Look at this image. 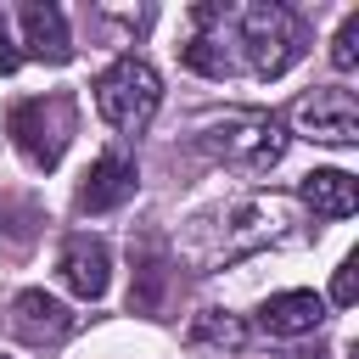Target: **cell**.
Returning a JSON list of instances; mask_svg holds the SVG:
<instances>
[{"label":"cell","mask_w":359,"mask_h":359,"mask_svg":"<svg viewBox=\"0 0 359 359\" xmlns=\"http://www.w3.org/2000/svg\"><path fill=\"white\" fill-rule=\"evenodd\" d=\"M196 146L224 163V168H241V174H269L280 157H286V129L275 112L264 107H236L224 118H208L196 129Z\"/></svg>","instance_id":"1"},{"label":"cell","mask_w":359,"mask_h":359,"mask_svg":"<svg viewBox=\"0 0 359 359\" xmlns=\"http://www.w3.org/2000/svg\"><path fill=\"white\" fill-rule=\"evenodd\" d=\"M275 224H280V208H275V202H264V196L230 202V208H213V213H202V219L191 224L185 252H191V264H208V269H213V264H230V258L264 247V241L275 236Z\"/></svg>","instance_id":"2"},{"label":"cell","mask_w":359,"mask_h":359,"mask_svg":"<svg viewBox=\"0 0 359 359\" xmlns=\"http://www.w3.org/2000/svg\"><path fill=\"white\" fill-rule=\"evenodd\" d=\"M236 45L247 50V67L258 73V79H280L292 62H297V50H303V28H297V17L286 11V6H275V0H258V6H236Z\"/></svg>","instance_id":"3"},{"label":"cell","mask_w":359,"mask_h":359,"mask_svg":"<svg viewBox=\"0 0 359 359\" xmlns=\"http://www.w3.org/2000/svg\"><path fill=\"white\" fill-rule=\"evenodd\" d=\"M157 107H163V79H157V67L140 62V56H118V62L95 79V112H101L112 129H123V135H140V129L157 118Z\"/></svg>","instance_id":"4"},{"label":"cell","mask_w":359,"mask_h":359,"mask_svg":"<svg viewBox=\"0 0 359 359\" xmlns=\"http://www.w3.org/2000/svg\"><path fill=\"white\" fill-rule=\"evenodd\" d=\"M17 151L34 163V168H56L67 140H73V95H34V101H17L11 118H6Z\"/></svg>","instance_id":"5"},{"label":"cell","mask_w":359,"mask_h":359,"mask_svg":"<svg viewBox=\"0 0 359 359\" xmlns=\"http://www.w3.org/2000/svg\"><path fill=\"white\" fill-rule=\"evenodd\" d=\"M292 123H297V135H309V140L353 146V140H359V101H353V90H342V84H320V90H309V95L292 107Z\"/></svg>","instance_id":"6"},{"label":"cell","mask_w":359,"mask_h":359,"mask_svg":"<svg viewBox=\"0 0 359 359\" xmlns=\"http://www.w3.org/2000/svg\"><path fill=\"white\" fill-rule=\"evenodd\" d=\"M230 17L236 6H196V34L180 45V62L202 79H230L236 73V56H230Z\"/></svg>","instance_id":"7"},{"label":"cell","mask_w":359,"mask_h":359,"mask_svg":"<svg viewBox=\"0 0 359 359\" xmlns=\"http://www.w3.org/2000/svg\"><path fill=\"white\" fill-rule=\"evenodd\" d=\"M56 269H62V286L73 292V297H84V303H95L101 292H107V280H112V258H107V241L101 236H67L62 241V258H56Z\"/></svg>","instance_id":"8"},{"label":"cell","mask_w":359,"mask_h":359,"mask_svg":"<svg viewBox=\"0 0 359 359\" xmlns=\"http://www.w3.org/2000/svg\"><path fill=\"white\" fill-rule=\"evenodd\" d=\"M135 185H140L135 163H129L123 151H107V157L90 163V174H84V185H79V208H84V213H112V208H123V202L135 196Z\"/></svg>","instance_id":"9"},{"label":"cell","mask_w":359,"mask_h":359,"mask_svg":"<svg viewBox=\"0 0 359 359\" xmlns=\"http://www.w3.org/2000/svg\"><path fill=\"white\" fill-rule=\"evenodd\" d=\"M11 331H17L28 348H56V342L73 331V314H67V303H56L50 292H17V303H11Z\"/></svg>","instance_id":"10"},{"label":"cell","mask_w":359,"mask_h":359,"mask_svg":"<svg viewBox=\"0 0 359 359\" xmlns=\"http://www.w3.org/2000/svg\"><path fill=\"white\" fill-rule=\"evenodd\" d=\"M17 22H22V45H17L22 56H34V62H50V67L73 56V34H67V17H62L56 6H45V0H28Z\"/></svg>","instance_id":"11"},{"label":"cell","mask_w":359,"mask_h":359,"mask_svg":"<svg viewBox=\"0 0 359 359\" xmlns=\"http://www.w3.org/2000/svg\"><path fill=\"white\" fill-rule=\"evenodd\" d=\"M325 320V297L320 292H275L258 309V331L264 337H309Z\"/></svg>","instance_id":"12"},{"label":"cell","mask_w":359,"mask_h":359,"mask_svg":"<svg viewBox=\"0 0 359 359\" xmlns=\"http://www.w3.org/2000/svg\"><path fill=\"white\" fill-rule=\"evenodd\" d=\"M297 196H303V208L320 213V219H348V213L359 208V185H353V174H342V168H314V174H303Z\"/></svg>","instance_id":"13"},{"label":"cell","mask_w":359,"mask_h":359,"mask_svg":"<svg viewBox=\"0 0 359 359\" xmlns=\"http://www.w3.org/2000/svg\"><path fill=\"white\" fill-rule=\"evenodd\" d=\"M191 337H196V342H213V348H230V353H241V348L252 342V331H247L236 314H224V309H202L196 325H191Z\"/></svg>","instance_id":"14"},{"label":"cell","mask_w":359,"mask_h":359,"mask_svg":"<svg viewBox=\"0 0 359 359\" xmlns=\"http://www.w3.org/2000/svg\"><path fill=\"white\" fill-rule=\"evenodd\" d=\"M163 286H168V264H163V258H140L135 286H129V309L157 314V309H163Z\"/></svg>","instance_id":"15"},{"label":"cell","mask_w":359,"mask_h":359,"mask_svg":"<svg viewBox=\"0 0 359 359\" xmlns=\"http://www.w3.org/2000/svg\"><path fill=\"white\" fill-rule=\"evenodd\" d=\"M331 67H337V73H353V67H359V11H348V22L337 28V39H331Z\"/></svg>","instance_id":"16"},{"label":"cell","mask_w":359,"mask_h":359,"mask_svg":"<svg viewBox=\"0 0 359 359\" xmlns=\"http://www.w3.org/2000/svg\"><path fill=\"white\" fill-rule=\"evenodd\" d=\"M353 292H359V252H348V258L337 264V280H331V303H337V309H348V303H353Z\"/></svg>","instance_id":"17"},{"label":"cell","mask_w":359,"mask_h":359,"mask_svg":"<svg viewBox=\"0 0 359 359\" xmlns=\"http://www.w3.org/2000/svg\"><path fill=\"white\" fill-rule=\"evenodd\" d=\"M17 62H22V50H17L11 22H6V11H0V73H17Z\"/></svg>","instance_id":"18"},{"label":"cell","mask_w":359,"mask_h":359,"mask_svg":"<svg viewBox=\"0 0 359 359\" xmlns=\"http://www.w3.org/2000/svg\"><path fill=\"white\" fill-rule=\"evenodd\" d=\"M0 359H6V353H0Z\"/></svg>","instance_id":"19"}]
</instances>
